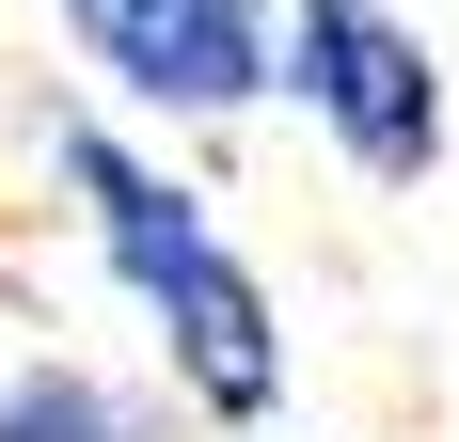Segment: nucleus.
<instances>
[{"mask_svg":"<svg viewBox=\"0 0 459 442\" xmlns=\"http://www.w3.org/2000/svg\"><path fill=\"white\" fill-rule=\"evenodd\" d=\"M0 442H175V427L111 395L95 363H0Z\"/></svg>","mask_w":459,"mask_h":442,"instance_id":"20e7f679","label":"nucleus"},{"mask_svg":"<svg viewBox=\"0 0 459 442\" xmlns=\"http://www.w3.org/2000/svg\"><path fill=\"white\" fill-rule=\"evenodd\" d=\"M270 95H301V127H317L365 190H428V174H444V142H459L444 47H428L396 0H285Z\"/></svg>","mask_w":459,"mask_h":442,"instance_id":"f03ea898","label":"nucleus"},{"mask_svg":"<svg viewBox=\"0 0 459 442\" xmlns=\"http://www.w3.org/2000/svg\"><path fill=\"white\" fill-rule=\"evenodd\" d=\"M48 174L80 190V237H95V268L127 285V316L159 332L175 395L206 411V427H270L285 411V316H270V285H254V253L222 237V206H206L159 142H127L111 111H48Z\"/></svg>","mask_w":459,"mask_h":442,"instance_id":"f257e3e1","label":"nucleus"},{"mask_svg":"<svg viewBox=\"0 0 459 442\" xmlns=\"http://www.w3.org/2000/svg\"><path fill=\"white\" fill-rule=\"evenodd\" d=\"M48 16L143 127H238L270 95V32H285V0H48Z\"/></svg>","mask_w":459,"mask_h":442,"instance_id":"7ed1b4c3","label":"nucleus"}]
</instances>
